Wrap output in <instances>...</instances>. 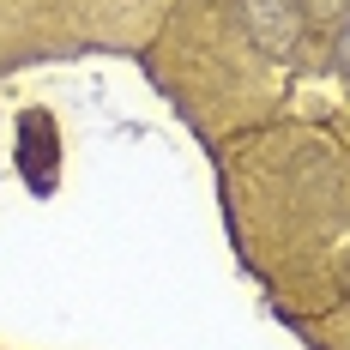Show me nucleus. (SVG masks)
<instances>
[{
    "mask_svg": "<svg viewBox=\"0 0 350 350\" xmlns=\"http://www.w3.org/2000/svg\"><path fill=\"white\" fill-rule=\"evenodd\" d=\"M302 6H308L314 18H338V12H345V0H302Z\"/></svg>",
    "mask_w": 350,
    "mask_h": 350,
    "instance_id": "7ed1b4c3",
    "label": "nucleus"
},
{
    "mask_svg": "<svg viewBox=\"0 0 350 350\" xmlns=\"http://www.w3.org/2000/svg\"><path fill=\"white\" fill-rule=\"evenodd\" d=\"M242 25H247V36H254L272 61H290V55H296V42H302L296 0H242Z\"/></svg>",
    "mask_w": 350,
    "mask_h": 350,
    "instance_id": "f257e3e1",
    "label": "nucleus"
},
{
    "mask_svg": "<svg viewBox=\"0 0 350 350\" xmlns=\"http://www.w3.org/2000/svg\"><path fill=\"white\" fill-rule=\"evenodd\" d=\"M55 151H61L55 121H49L42 109H31V115L18 121V170L31 181V193H55Z\"/></svg>",
    "mask_w": 350,
    "mask_h": 350,
    "instance_id": "f03ea898",
    "label": "nucleus"
},
{
    "mask_svg": "<svg viewBox=\"0 0 350 350\" xmlns=\"http://www.w3.org/2000/svg\"><path fill=\"white\" fill-rule=\"evenodd\" d=\"M338 61H345V72H350V18H345V31H338Z\"/></svg>",
    "mask_w": 350,
    "mask_h": 350,
    "instance_id": "20e7f679",
    "label": "nucleus"
}]
</instances>
